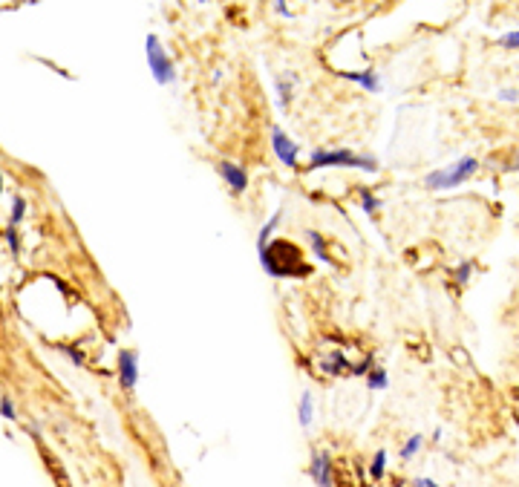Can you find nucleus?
Returning a JSON list of instances; mask_svg holds the SVG:
<instances>
[{
    "instance_id": "obj_1",
    "label": "nucleus",
    "mask_w": 519,
    "mask_h": 487,
    "mask_svg": "<svg viewBox=\"0 0 519 487\" xmlns=\"http://www.w3.org/2000/svg\"><path fill=\"white\" fill-rule=\"evenodd\" d=\"M320 167H361L367 173H378V159L375 156H361L352 150H312L309 156V170Z\"/></svg>"
},
{
    "instance_id": "obj_2",
    "label": "nucleus",
    "mask_w": 519,
    "mask_h": 487,
    "mask_svg": "<svg viewBox=\"0 0 519 487\" xmlns=\"http://www.w3.org/2000/svg\"><path fill=\"white\" fill-rule=\"evenodd\" d=\"M476 170H479V162L473 159V156H461L456 165L438 167V170L427 173V176H425V185H427V190H450V188L465 185Z\"/></svg>"
},
{
    "instance_id": "obj_3",
    "label": "nucleus",
    "mask_w": 519,
    "mask_h": 487,
    "mask_svg": "<svg viewBox=\"0 0 519 487\" xmlns=\"http://www.w3.org/2000/svg\"><path fill=\"white\" fill-rule=\"evenodd\" d=\"M145 58H147V67L153 72V78H156V84H173L176 81V69H173V61L167 58L165 47L156 35H147L145 38Z\"/></svg>"
},
{
    "instance_id": "obj_4",
    "label": "nucleus",
    "mask_w": 519,
    "mask_h": 487,
    "mask_svg": "<svg viewBox=\"0 0 519 487\" xmlns=\"http://www.w3.org/2000/svg\"><path fill=\"white\" fill-rule=\"evenodd\" d=\"M272 147H274V156L283 162V167L297 170V156H300V150H297V145L283 133V127H274V130H272Z\"/></svg>"
},
{
    "instance_id": "obj_5",
    "label": "nucleus",
    "mask_w": 519,
    "mask_h": 487,
    "mask_svg": "<svg viewBox=\"0 0 519 487\" xmlns=\"http://www.w3.org/2000/svg\"><path fill=\"white\" fill-rule=\"evenodd\" d=\"M139 381V355L133 349H122L119 352V383L124 389H136Z\"/></svg>"
},
{
    "instance_id": "obj_6",
    "label": "nucleus",
    "mask_w": 519,
    "mask_h": 487,
    "mask_svg": "<svg viewBox=\"0 0 519 487\" xmlns=\"http://www.w3.org/2000/svg\"><path fill=\"white\" fill-rule=\"evenodd\" d=\"M309 476L315 479V484H318V487H335V476H332V459H329V453L318 450V453L312 456Z\"/></svg>"
},
{
    "instance_id": "obj_7",
    "label": "nucleus",
    "mask_w": 519,
    "mask_h": 487,
    "mask_svg": "<svg viewBox=\"0 0 519 487\" xmlns=\"http://www.w3.org/2000/svg\"><path fill=\"white\" fill-rule=\"evenodd\" d=\"M220 176L225 179V185L231 188V193H245V188H248L245 167H240L234 162H220Z\"/></svg>"
},
{
    "instance_id": "obj_8",
    "label": "nucleus",
    "mask_w": 519,
    "mask_h": 487,
    "mask_svg": "<svg viewBox=\"0 0 519 487\" xmlns=\"http://www.w3.org/2000/svg\"><path fill=\"white\" fill-rule=\"evenodd\" d=\"M343 78H346V81L361 84L367 92H378V90H381V78H378V72H372V69H363V72H346Z\"/></svg>"
},
{
    "instance_id": "obj_9",
    "label": "nucleus",
    "mask_w": 519,
    "mask_h": 487,
    "mask_svg": "<svg viewBox=\"0 0 519 487\" xmlns=\"http://www.w3.org/2000/svg\"><path fill=\"white\" fill-rule=\"evenodd\" d=\"M280 220H283V211L272 213V220H268V222L260 228V233H257V251H265V248H268V240H272V233H274V228L280 225Z\"/></svg>"
},
{
    "instance_id": "obj_10",
    "label": "nucleus",
    "mask_w": 519,
    "mask_h": 487,
    "mask_svg": "<svg viewBox=\"0 0 519 487\" xmlns=\"http://www.w3.org/2000/svg\"><path fill=\"white\" fill-rule=\"evenodd\" d=\"M312 413H315V401H312L309 393H303L300 404H297V421H300V427H306V430L312 427Z\"/></svg>"
},
{
    "instance_id": "obj_11",
    "label": "nucleus",
    "mask_w": 519,
    "mask_h": 487,
    "mask_svg": "<svg viewBox=\"0 0 519 487\" xmlns=\"http://www.w3.org/2000/svg\"><path fill=\"white\" fill-rule=\"evenodd\" d=\"M384 476H387V450H378L370 461V479L372 481H381Z\"/></svg>"
},
{
    "instance_id": "obj_12",
    "label": "nucleus",
    "mask_w": 519,
    "mask_h": 487,
    "mask_svg": "<svg viewBox=\"0 0 519 487\" xmlns=\"http://www.w3.org/2000/svg\"><path fill=\"white\" fill-rule=\"evenodd\" d=\"M425 447V436L421 433H415V436H410L407 441H404V447H401V459L404 461H410V459H415V453Z\"/></svg>"
},
{
    "instance_id": "obj_13",
    "label": "nucleus",
    "mask_w": 519,
    "mask_h": 487,
    "mask_svg": "<svg viewBox=\"0 0 519 487\" xmlns=\"http://www.w3.org/2000/svg\"><path fill=\"white\" fill-rule=\"evenodd\" d=\"M306 240H309V245H312V251L318 254V260L329 263V254H326V242H323V237H320L318 231H306Z\"/></svg>"
},
{
    "instance_id": "obj_14",
    "label": "nucleus",
    "mask_w": 519,
    "mask_h": 487,
    "mask_svg": "<svg viewBox=\"0 0 519 487\" xmlns=\"http://www.w3.org/2000/svg\"><path fill=\"white\" fill-rule=\"evenodd\" d=\"M367 383H370V389H387V383H390V378H387V369H370L367 372Z\"/></svg>"
},
{
    "instance_id": "obj_15",
    "label": "nucleus",
    "mask_w": 519,
    "mask_h": 487,
    "mask_svg": "<svg viewBox=\"0 0 519 487\" xmlns=\"http://www.w3.org/2000/svg\"><path fill=\"white\" fill-rule=\"evenodd\" d=\"M24 217H26V199H24V197H15V199H12V217H9L12 228H15V225H21Z\"/></svg>"
},
{
    "instance_id": "obj_16",
    "label": "nucleus",
    "mask_w": 519,
    "mask_h": 487,
    "mask_svg": "<svg viewBox=\"0 0 519 487\" xmlns=\"http://www.w3.org/2000/svg\"><path fill=\"white\" fill-rule=\"evenodd\" d=\"M277 90H280V107H288V101H292V78H280Z\"/></svg>"
},
{
    "instance_id": "obj_17",
    "label": "nucleus",
    "mask_w": 519,
    "mask_h": 487,
    "mask_svg": "<svg viewBox=\"0 0 519 487\" xmlns=\"http://www.w3.org/2000/svg\"><path fill=\"white\" fill-rule=\"evenodd\" d=\"M361 208H363V213H375L381 208V202L372 197L370 190H361Z\"/></svg>"
},
{
    "instance_id": "obj_18",
    "label": "nucleus",
    "mask_w": 519,
    "mask_h": 487,
    "mask_svg": "<svg viewBox=\"0 0 519 487\" xmlns=\"http://www.w3.org/2000/svg\"><path fill=\"white\" fill-rule=\"evenodd\" d=\"M470 277H473V263L468 260V263H461V265L456 268V283H459V286H465Z\"/></svg>"
},
{
    "instance_id": "obj_19",
    "label": "nucleus",
    "mask_w": 519,
    "mask_h": 487,
    "mask_svg": "<svg viewBox=\"0 0 519 487\" xmlns=\"http://www.w3.org/2000/svg\"><path fill=\"white\" fill-rule=\"evenodd\" d=\"M0 415H3L6 421H15L17 418V413H15V404H12V398H0Z\"/></svg>"
},
{
    "instance_id": "obj_20",
    "label": "nucleus",
    "mask_w": 519,
    "mask_h": 487,
    "mask_svg": "<svg viewBox=\"0 0 519 487\" xmlns=\"http://www.w3.org/2000/svg\"><path fill=\"white\" fill-rule=\"evenodd\" d=\"M499 44H502V47H511V49H519V29L505 32L502 38H499Z\"/></svg>"
},
{
    "instance_id": "obj_21",
    "label": "nucleus",
    "mask_w": 519,
    "mask_h": 487,
    "mask_svg": "<svg viewBox=\"0 0 519 487\" xmlns=\"http://www.w3.org/2000/svg\"><path fill=\"white\" fill-rule=\"evenodd\" d=\"M496 95H499V101H508V104H511V101H519V90H511V87H502Z\"/></svg>"
},
{
    "instance_id": "obj_22",
    "label": "nucleus",
    "mask_w": 519,
    "mask_h": 487,
    "mask_svg": "<svg viewBox=\"0 0 519 487\" xmlns=\"http://www.w3.org/2000/svg\"><path fill=\"white\" fill-rule=\"evenodd\" d=\"M6 242H9V248H12V254H17L21 251V242H17V231L9 225V231H6Z\"/></svg>"
},
{
    "instance_id": "obj_23",
    "label": "nucleus",
    "mask_w": 519,
    "mask_h": 487,
    "mask_svg": "<svg viewBox=\"0 0 519 487\" xmlns=\"http://www.w3.org/2000/svg\"><path fill=\"white\" fill-rule=\"evenodd\" d=\"M67 355H69V361H75V363H79V366L84 363V355L79 352V349H67Z\"/></svg>"
},
{
    "instance_id": "obj_24",
    "label": "nucleus",
    "mask_w": 519,
    "mask_h": 487,
    "mask_svg": "<svg viewBox=\"0 0 519 487\" xmlns=\"http://www.w3.org/2000/svg\"><path fill=\"white\" fill-rule=\"evenodd\" d=\"M413 487H438V484H436L433 479H415V481H413Z\"/></svg>"
},
{
    "instance_id": "obj_25",
    "label": "nucleus",
    "mask_w": 519,
    "mask_h": 487,
    "mask_svg": "<svg viewBox=\"0 0 519 487\" xmlns=\"http://www.w3.org/2000/svg\"><path fill=\"white\" fill-rule=\"evenodd\" d=\"M511 167H513V170H519V153L513 156V162H511Z\"/></svg>"
},
{
    "instance_id": "obj_26",
    "label": "nucleus",
    "mask_w": 519,
    "mask_h": 487,
    "mask_svg": "<svg viewBox=\"0 0 519 487\" xmlns=\"http://www.w3.org/2000/svg\"><path fill=\"white\" fill-rule=\"evenodd\" d=\"M0 197H3V173H0Z\"/></svg>"
}]
</instances>
